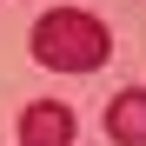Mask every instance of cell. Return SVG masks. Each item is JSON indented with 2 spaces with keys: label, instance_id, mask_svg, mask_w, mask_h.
Masks as SVG:
<instances>
[{
  "label": "cell",
  "instance_id": "6da1fadb",
  "mask_svg": "<svg viewBox=\"0 0 146 146\" xmlns=\"http://www.w3.org/2000/svg\"><path fill=\"white\" fill-rule=\"evenodd\" d=\"M27 46H33V60H40L46 73H100L106 53H113V33H106L93 13H80V7H46V13L33 20Z\"/></svg>",
  "mask_w": 146,
  "mask_h": 146
},
{
  "label": "cell",
  "instance_id": "7a4b0ae2",
  "mask_svg": "<svg viewBox=\"0 0 146 146\" xmlns=\"http://www.w3.org/2000/svg\"><path fill=\"white\" fill-rule=\"evenodd\" d=\"M73 106L60 100H33L27 113H20V146H73Z\"/></svg>",
  "mask_w": 146,
  "mask_h": 146
},
{
  "label": "cell",
  "instance_id": "3957f363",
  "mask_svg": "<svg viewBox=\"0 0 146 146\" xmlns=\"http://www.w3.org/2000/svg\"><path fill=\"white\" fill-rule=\"evenodd\" d=\"M106 139L113 146H146V86H126L106 100Z\"/></svg>",
  "mask_w": 146,
  "mask_h": 146
}]
</instances>
